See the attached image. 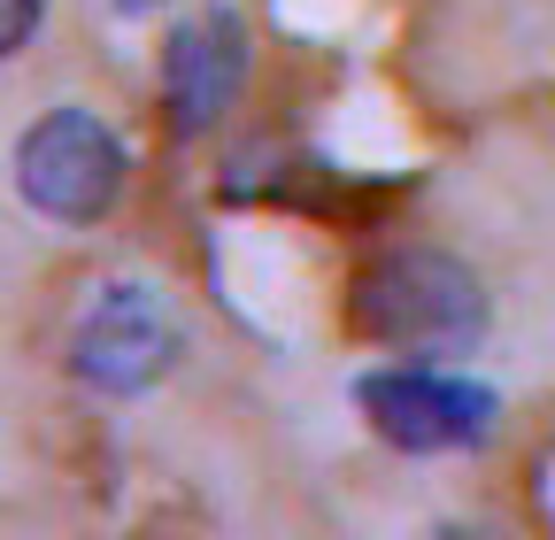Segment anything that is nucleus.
Instances as JSON below:
<instances>
[{"instance_id":"nucleus-3","label":"nucleus","mask_w":555,"mask_h":540,"mask_svg":"<svg viewBox=\"0 0 555 540\" xmlns=\"http://www.w3.org/2000/svg\"><path fill=\"white\" fill-rule=\"evenodd\" d=\"M356 410L401 455H455V448H478L486 433H494L502 401H494V386L409 356V363H386V371L356 378Z\"/></svg>"},{"instance_id":"nucleus-6","label":"nucleus","mask_w":555,"mask_h":540,"mask_svg":"<svg viewBox=\"0 0 555 540\" xmlns=\"http://www.w3.org/2000/svg\"><path fill=\"white\" fill-rule=\"evenodd\" d=\"M39 16H47V0H0V62H9V54H24V47H31V31H39Z\"/></svg>"},{"instance_id":"nucleus-1","label":"nucleus","mask_w":555,"mask_h":540,"mask_svg":"<svg viewBox=\"0 0 555 540\" xmlns=\"http://www.w3.org/2000/svg\"><path fill=\"white\" fill-rule=\"evenodd\" d=\"M347 324L386 356L440 363L486 340L494 301H486V279L448 247H378L347 286Z\"/></svg>"},{"instance_id":"nucleus-7","label":"nucleus","mask_w":555,"mask_h":540,"mask_svg":"<svg viewBox=\"0 0 555 540\" xmlns=\"http://www.w3.org/2000/svg\"><path fill=\"white\" fill-rule=\"evenodd\" d=\"M116 16H155V9H170V0H108Z\"/></svg>"},{"instance_id":"nucleus-2","label":"nucleus","mask_w":555,"mask_h":540,"mask_svg":"<svg viewBox=\"0 0 555 540\" xmlns=\"http://www.w3.org/2000/svg\"><path fill=\"white\" fill-rule=\"evenodd\" d=\"M131 185L124 140L93 108H47L16 140V193L47 224H101Z\"/></svg>"},{"instance_id":"nucleus-5","label":"nucleus","mask_w":555,"mask_h":540,"mask_svg":"<svg viewBox=\"0 0 555 540\" xmlns=\"http://www.w3.org/2000/svg\"><path fill=\"white\" fill-rule=\"evenodd\" d=\"M247 70H255V31H247V16L232 0H208L185 24H170V39H163V108H170L178 140L217 131L240 108Z\"/></svg>"},{"instance_id":"nucleus-4","label":"nucleus","mask_w":555,"mask_h":540,"mask_svg":"<svg viewBox=\"0 0 555 540\" xmlns=\"http://www.w3.org/2000/svg\"><path fill=\"white\" fill-rule=\"evenodd\" d=\"M185 356V324L178 309L155 294V286H139V279H116L86 301L78 332H69V371H78L93 394L108 401H131V394H147L178 371Z\"/></svg>"}]
</instances>
